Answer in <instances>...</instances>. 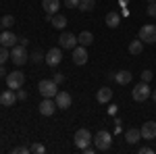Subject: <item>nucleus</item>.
<instances>
[{
	"label": "nucleus",
	"mask_w": 156,
	"mask_h": 154,
	"mask_svg": "<svg viewBox=\"0 0 156 154\" xmlns=\"http://www.w3.org/2000/svg\"><path fill=\"white\" fill-rule=\"evenodd\" d=\"M140 40L144 44H156V25H142L140 29Z\"/></svg>",
	"instance_id": "423d86ee"
},
{
	"label": "nucleus",
	"mask_w": 156,
	"mask_h": 154,
	"mask_svg": "<svg viewBox=\"0 0 156 154\" xmlns=\"http://www.w3.org/2000/svg\"><path fill=\"white\" fill-rule=\"evenodd\" d=\"M140 138H142V131L135 129V127H131V129L125 131V142H127V144H137V142H140Z\"/></svg>",
	"instance_id": "6ab92c4d"
},
{
	"label": "nucleus",
	"mask_w": 156,
	"mask_h": 154,
	"mask_svg": "<svg viewBox=\"0 0 156 154\" xmlns=\"http://www.w3.org/2000/svg\"><path fill=\"white\" fill-rule=\"evenodd\" d=\"M17 100H19V98H17V92L11 90V88H9L6 92H2V94H0V104H2V106H12Z\"/></svg>",
	"instance_id": "2eb2a0df"
},
{
	"label": "nucleus",
	"mask_w": 156,
	"mask_h": 154,
	"mask_svg": "<svg viewBox=\"0 0 156 154\" xmlns=\"http://www.w3.org/2000/svg\"><path fill=\"white\" fill-rule=\"evenodd\" d=\"M73 63H75V65H79V67L87 63V50H85V46L79 44V46L73 48Z\"/></svg>",
	"instance_id": "9b49d317"
},
{
	"label": "nucleus",
	"mask_w": 156,
	"mask_h": 154,
	"mask_svg": "<svg viewBox=\"0 0 156 154\" xmlns=\"http://www.w3.org/2000/svg\"><path fill=\"white\" fill-rule=\"evenodd\" d=\"M50 23L54 25L56 29H65L69 21H67V17H65V15H60V13H56V15H52V17H50Z\"/></svg>",
	"instance_id": "aec40b11"
},
{
	"label": "nucleus",
	"mask_w": 156,
	"mask_h": 154,
	"mask_svg": "<svg viewBox=\"0 0 156 154\" xmlns=\"http://www.w3.org/2000/svg\"><path fill=\"white\" fill-rule=\"evenodd\" d=\"M0 19H2V17H0Z\"/></svg>",
	"instance_id": "79ce46f5"
},
{
	"label": "nucleus",
	"mask_w": 156,
	"mask_h": 154,
	"mask_svg": "<svg viewBox=\"0 0 156 154\" xmlns=\"http://www.w3.org/2000/svg\"><path fill=\"white\" fill-rule=\"evenodd\" d=\"M146 13H148L150 17H156V2H150L148 9H146Z\"/></svg>",
	"instance_id": "c756f323"
},
{
	"label": "nucleus",
	"mask_w": 156,
	"mask_h": 154,
	"mask_svg": "<svg viewBox=\"0 0 156 154\" xmlns=\"http://www.w3.org/2000/svg\"><path fill=\"white\" fill-rule=\"evenodd\" d=\"M17 98H19V100H25V98H27V92L19 88V90H17Z\"/></svg>",
	"instance_id": "72a5a7b5"
},
{
	"label": "nucleus",
	"mask_w": 156,
	"mask_h": 154,
	"mask_svg": "<svg viewBox=\"0 0 156 154\" xmlns=\"http://www.w3.org/2000/svg\"><path fill=\"white\" fill-rule=\"evenodd\" d=\"M73 142L79 150H83L85 146H90V142H94V135L90 133V129H77L73 135Z\"/></svg>",
	"instance_id": "20e7f679"
},
{
	"label": "nucleus",
	"mask_w": 156,
	"mask_h": 154,
	"mask_svg": "<svg viewBox=\"0 0 156 154\" xmlns=\"http://www.w3.org/2000/svg\"><path fill=\"white\" fill-rule=\"evenodd\" d=\"M94 6H96V0H79V11H94Z\"/></svg>",
	"instance_id": "b1692460"
},
{
	"label": "nucleus",
	"mask_w": 156,
	"mask_h": 154,
	"mask_svg": "<svg viewBox=\"0 0 156 154\" xmlns=\"http://www.w3.org/2000/svg\"><path fill=\"white\" fill-rule=\"evenodd\" d=\"M25 83V73L21 71H12L6 75V85L11 88V90H19V88H23Z\"/></svg>",
	"instance_id": "0eeeda50"
},
{
	"label": "nucleus",
	"mask_w": 156,
	"mask_h": 154,
	"mask_svg": "<svg viewBox=\"0 0 156 154\" xmlns=\"http://www.w3.org/2000/svg\"><path fill=\"white\" fill-rule=\"evenodd\" d=\"M150 2H156V0H148V4H150Z\"/></svg>",
	"instance_id": "a19ab883"
},
{
	"label": "nucleus",
	"mask_w": 156,
	"mask_h": 154,
	"mask_svg": "<svg viewBox=\"0 0 156 154\" xmlns=\"http://www.w3.org/2000/svg\"><path fill=\"white\" fill-rule=\"evenodd\" d=\"M142 138L144 140H156V121H148L142 125Z\"/></svg>",
	"instance_id": "4468645a"
},
{
	"label": "nucleus",
	"mask_w": 156,
	"mask_h": 154,
	"mask_svg": "<svg viewBox=\"0 0 156 154\" xmlns=\"http://www.w3.org/2000/svg\"><path fill=\"white\" fill-rule=\"evenodd\" d=\"M142 81H146V83L152 81V71H148V69H146V71H142Z\"/></svg>",
	"instance_id": "c85d7f7f"
},
{
	"label": "nucleus",
	"mask_w": 156,
	"mask_h": 154,
	"mask_svg": "<svg viewBox=\"0 0 156 154\" xmlns=\"http://www.w3.org/2000/svg\"><path fill=\"white\" fill-rule=\"evenodd\" d=\"M54 102H56V106L60 108V110H67V108L71 106V94L69 92H58V94L54 96Z\"/></svg>",
	"instance_id": "ddd939ff"
},
{
	"label": "nucleus",
	"mask_w": 156,
	"mask_h": 154,
	"mask_svg": "<svg viewBox=\"0 0 156 154\" xmlns=\"http://www.w3.org/2000/svg\"><path fill=\"white\" fill-rule=\"evenodd\" d=\"M11 60H12V65H17V67L25 65V63L29 60V54H27L25 46H21V44L12 46V48H11Z\"/></svg>",
	"instance_id": "f257e3e1"
},
{
	"label": "nucleus",
	"mask_w": 156,
	"mask_h": 154,
	"mask_svg": "<svg viewBox=\"0 0 156 154\" xmlns=\"http://www.w3.org/2000/svg\"><path fill=\"white\" fill-rule=\"evenodd\" d=\"M121 2V6H125V4H127V0H119Z\"/></svg>",
	"instance_id": "58836bf2"
},
{
	"label": "nucleus",
	"mask_w": 156,
	"mask_h": 154,
	"mask_svg": "<svg viewBox=\"0 0 156 154\" xmlns=\"http://www.w3.org/2000/svg\"><path fill=\"white\" fill-rule=\"evenodd\" d=\"M52 81H54L56 85H58V83H62V81H65V75H60V73H54V77H52Z\"/></svg>",
	"instance_id": "473e14b6"
},
{
	"label": "nucleus",
	"mask_w": 156,
	"mask_h": 154,
	"mask_svg": "<svg viewBox=\"0 0 156 154\" xmlns=\"http://www.w3.org/2000/svg\"><path fill=\"white\" fill-rule=\"evenodd\" d=\"M12 152L15 154H21V152H31V148H27V146H17V148H12Z\"/></svg>",
	"instance_id": "7c9ffc66"
},
{
	"label": "nucleus",
	"mask_w": 156,
	"mask_h": 154,
	"mask_svg": "<svg viewBox=\"0 0 156 154\" xmlns=\"http://www.w3.org/2000/svg\"><path fill=\"white\" fill-rule=\"evenodd\" d=\"M83 154H94V148H90V146H85V148H83Z\"/></svg>",
	"instance_id": "e433bc0d"
},
{
	"label": "nucleus",
	"mask_w": 156,
	"mask_h": 154,
	"mask_svg": "<svg viewBox=\"0 0 156 154\" xmlns=\"http://www.w3.org/2000/svg\"><path fill=\"white\" fill-rule=\"evenodd\" d=\"M37 90H40V94L44 96V98H54V96L58 94L56 92V83L52 81V79H40Z\"/></svg>",
	"instance_id": "39448f33"
},
{
	"label": "nucleus",
	"mask_w": 156,
	"mask_h": 154,
	"mask_svg": "<svg viewBox=\"0 0 156 154\" xmlns=\"http://www.w3.org/2000/svg\"><path fill=\"white\" fill-rule=\"evenodd\" d=\"M106 25L110 27V29H115V27H119L121 25V15L117 11H110V13H106Z\"/></svg>",
	"instance_id": "a211bd4d"
},
{
	"label": "nucleus",
	"mask_w": 156,
	"mask_h": 154,
	"mask_svg": "<svg viewBox=\"0 0 156 154\" xmlns=\"http://www.w3.org/2000/svg\"><path fill=\"white\" fill-rule=\"evenodd\" d=\"M152 152H154V150L148 148V146H142V148H140V154H152Z\"/></svg>",
	"instance_id": "f704fd0d"
},
{
	"label": "nucleus",
	"mask_w": 156,
	"mask_h": 154,
	"mask_svg": "<svg viewBox=\"0 0 156 154\" xmlns=\"http://www.w3.org/2000/svg\"><path fill=\"white\" fill-rule=\"evenodd\" d=\"M31 152H36V154H44V152H46V148H44L42 144H34V146H31Z\"/></svg>",
	"instance_id": "cd10ccee"
},
{
	"label": "nucleus",
	"mask_w": 156,
	"mask_h": 154,
	"mask_svg": "<svg viewBox=\"0 0 156 154\" xmlns=\"http://www.w3.org/2000/svg\"><path fill=\"white\" fill-rule=\"evenodd\" d=\"M110 98H112V90L108 88V85H104V88H100L96 94V100L100 102V104H106V102H110Z\"/></svg>",
	"instance_id": "f3484780"
},
{
	"label": "nucleus",
	"mask_w": 156,
	"mask_h": 154,
	"mask_svg": "<svg viewBox=\"0 0 156 154\" xmlns=\"http://www.w3.org/2000/svg\"><path fill=\"white\" fill-rule=\"evenodd\" d=\"M44 60H46V65H50V67L60 65V60H62V48H50L48 52L44 54Z\"/></svg>",
	"instance_id": "6e6552de"
},
{
	"label": "nucleus",
	"mask_w": 156,
	"mask_h": 154,
	"mask_svg": "<svg viewBox=\"0 0 156 154\" xmlns=\"http://www.w3.org/2000/svg\"><path fill=\"white\" fill-rule=\"evenodd\" d=\"M129 52H131L133 56H140L142 52H144V42L137 38V40H133L131 44H129Z\"/></svg>",
	"instance_id": "412c9836"
},
{
	"label": "nucleus",
	"mask_w": 156,
	"mask_h": 154,
	"mask_svg": "<svg viewBox=\"0 0 156 154\" xmlns=\"http://www.w3.org/2000/svg\"><path fill=\"white\" fill-rule=\"evenodd\" d=\"M77 42H79L81 46L87 48L90 44H92V42H94V36H92V31H81V34L77 36Z\"/></svg>",
	"instance_id": "4be33fe9"
},
{
	"label": "nucleus",
	"mask_w": 156,
	"mask_h": 154,
	"mask_svg": "<svg viewBox=\"0 0 156 154\" xmlns=\"http://www.w3.org/2000/svg\"><path fill=\"white\" fill-rule=\"evenodd\" d=\"M11 48L6 46H0V65H4L6 63V59H11V52H9Z\"/></svg>",
	"instance_id": "a878e982"
},
{
	"label": "nucleus",
	"mask_w": 156,
	"mask_h": 154,
	"mask_svg": "<svg viewBox=\"0 0 156 154\" xmlns=\"http://www.w3.org/2000/svg\"><path fill=\"white\" fill-rule=\"evenodd\" d=\"M19 44H21V46H27V44H29V40H27V38H19Z\"/></svg>",
	"instance_id": "c9c22d12"
},
{
	"label": "nucleus",
	"mask_w": 156,
	"mask_h": 154,
	"mask_svg": "<svg viewBox=\"0 0 156 154\" xmlns=\"http://www.w3.org/2000/svg\"><path fill=\"white\" fill-rule=\"evenodd\" d=\"M77 44H79V42H77V36H73V34H69V31H62V34H60V38H58V46L60 48L73 50Z\"/></svg>",
	"instance_id": "1a4fd4ad"
},
{
	"label": "nucleus",
	"mask_w": 156,
	"mask_h": 154,
	"mask_svg": "<svg viewBox=\"0 0 156 154\" xmlns=\"http://www.w3.org/2000/svg\"><path fill=\"white\" fill-rule=\"evenodd\" d=\"M152 98H154V102H156V90H154V92H152Z\"/></svg>",
	"instance_id": "ea45409f"
},
{
	"label": "nucleus",
	"mask_w": 156,
	"mask_h": 154,
	"mask_svg": "<svg viewBox=\"0 0 156 154\" xmlns=\"http://www.w3.org/2000/svg\"><path fill=\"white\" fill-rule=\"evenodd\" d=\"M42 9L46 11V15H56L60 9V0H42Z\"/></svg>",
	"instance_id": "dca6fc26"
},
{
	"label": "nucleus",
	"mask_w": 156,
	"mask_h": 154,
	"mask_svg": "<svg viewBox=\"0 0 156 154\" xmlns=\"http://www.w3.org/2000/svg\"><path fill=\"white\" fill-rule=\"evenodd\" d=\"M0 25H2L4 29H9V27H12V25H15V17H12V15H4V17L0 19Z\"/></svg>",
	"instance_id": "393cba45"
},
{
	"label": "nucleus",
	"mask_w": 156,
	"mask_h": 154,
	"mask_svg": "<svg viewBox=\"0 0 156 154\" xmlns=\"http://www.w3.org/2000/svg\"><path fill=\"white\" fill-rule=\"evenodd\" d=\"M29 60H34V63H40V60H44V54H42L40 50H36V52H31V54H29Z\"/></svg>",
	"instance_id": "bb28decb"
},
{
	"label": "nucleus",
	"mask_w": 156,
	"mask_h": 154,
	"mask_svg": "<svg viewBox=\"0 0 156 154\" xmlns=\"http://www.w3.org/2000/svg\"><path fill=\"white\" fill-rule=\"evenodd\" d=\"M150 96H152V90H150V85H148L146 81L137 83V85L131 90V98L135 100V102H144V100H148Z\"/></svg>",
	"instance_id": "f03ea898"
},
{
	"label": "nucleus",
	"mask_w": 156,
	"mask_h": 154,
	"mask_svg": "<svg viewBox=\"0 0 156 154\" xmlns=\"http://www.w3.org/2000/svg\"><path fill=\"white\" fill-rule=\"evenodd\" d=\"M115 81L121 83V85H127V83L131 81V73H129V71H119V73H115Z\"/></svg>",
	"instance_id": "5701e85b"
},
{
	"label": "nucleus",
	"mask_w": 156,
	"mask_h": 154,
	"mask_svg": "<svg viewBox=\"0 0 156 154\" xmlns=\"http://www.w3.org/2000/svg\"><path fill=\"white\" fill-rule=\"evenodd\" d=\"M0 77H6V69H4L2 65H0Z\"/></svg>",
	"instance_id": "4c0bfd02"
},
{
	"label": "nucleus",
	"mask_w": 156,
	"mask_h": 154,
	"mask_svg": "<svg viewBox=\"0 0 156 154\" xmlns=\"http://www.w3.org/2000/svg\"><path fill=\"white\" fill-rule=\"evenodd\" d=\"M56 108H58V106H56V102H54L52 98H44V100L40 102V115H44V117H52Z\"/></svg>",
	"instance_id": "9d476101"
},
{
	"label": "nucleus",
	"mask_w": 156,
	"mask_h": 154,
	"mask_svg": "<svg viewBox=\"0 0 156 154\" xmlns=\"http://www.w3.org/2000/svg\"><path fill=\"white\" fill-rule=\"evenodd\" d=\"M19 44V38L15 36L12 31L4 29V34H0V46H6V48H12Z\"/></svg>",
	"instance_id": "f8f14e48"
},
{
	"label": "nucleus",
	"mask_w": 156,
	"mask_h": 154,
	"mask_svg": "<svg viewBox=\"0 0 156 154\" xmlns=\"http://www.w3.org/2000/svg\"><path fill=\"white\" fill-rule=\"evenodd\" d=\"M110 144H112V138H110V133L108 131H98L96 135H94V148L96 150H102V152H106L108 148H110Z\"/></svg>",
	"instance_id": "7ed1b4c3"
},
{
	"label": "nucleus",
	"mask_w": 156,
	"mask_h": 154,
	"mask_svg": "<svg viewBox=\"0 0 156 154\" xmlns=\"http://www.w3.org/2000/svg\"><path fill=\"white\" fill-rule=\"evenodd\" d=\"M65 6H69V9H79V0H65Z\"/></svg>",
	"instance_id": "2f4dec72"
}]
</instances>
